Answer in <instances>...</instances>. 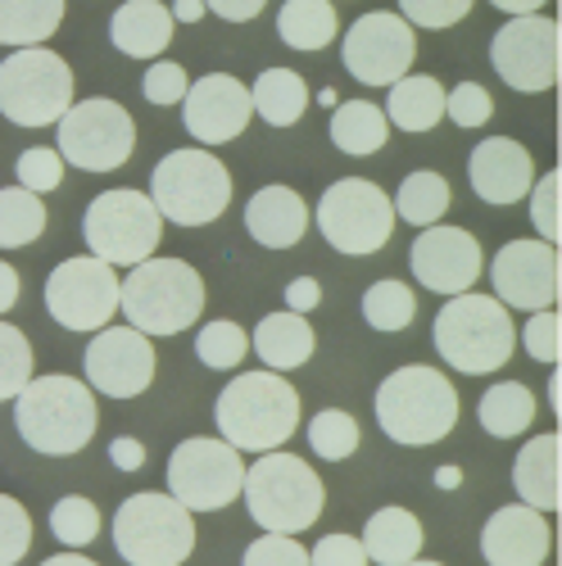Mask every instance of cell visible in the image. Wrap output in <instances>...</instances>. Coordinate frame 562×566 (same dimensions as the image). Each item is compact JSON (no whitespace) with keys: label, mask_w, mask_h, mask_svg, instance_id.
<instances>
[{"label":"cell","mask_w":562,"mask_h":566,"mask_svg":"<svg viewBox=\"0 0 562 566\" xmlns=\"http://www.w3.org/2000/svg\"><path fill=\"white\" fill-rule=\"evenodd\" d=\"M214 421L218 440L237 453H272L300 427V395L281 371H241L237 381L222 386Z\"/></svg>","instance_id":"obj_1"},{"label":"cell","mask_w":562,"mask_h":566,"mask_svg":"<svg viewBox=\"0 0 562 566\" xmlns=\"http://www.w3.org/2000/svg\"><path fill=\"white\" fill-rule=\"evenodd\" d=\"M14 427L41 458H73L101 427V408L77 376H32L14 395Z\"/></svg>","instance_id":"obj_2"},{"label":"cell","mask_w":562,"mask_h":566,"mask_svg":"<svg viewBox=\"0 0 562 566\" xmlns=\"http://www.w3.org/2000/svg\"><path fill=\"white\" fill-rule=\"evenodd\" d=\"M372 408H377L382 436L404 449H427V444L449 440V431L458 427V412H462L458 386L427 363L395 367L377 386V403Z\"/></svg>","instance_id":"obj_3"},{"label":"cell","mask_w":562,"mask_h":566,"mask_svg":"<svg viewBox=\"0 0 562 566\" xmlns=\"http://www.w3.org/2000/svg\"><path fill=\"white\" fill-rule=\"evenodd\" d=\"M118 313L140 336H177L205 313V276L186 259H146L118 276Z\"/></svg>","instance_id":"obj_4"},{"label":"cell","mask_w":562,"mask_h":566,"mask_svg":"<svg viewBox=\"0 0 562 566\" xmlns=\"http://www.w3.org/2000/svg\"><path fill=\"white\" fill-rule=\"evenodd\" d=\"M241 499L254 516V526L268 535H300L313 531L326 507V485L313 471V462L295 453H263L254 467H246Z\"/></svg>","instance_id":"obj_5"},{"label":"cell","mask_w":562,"mask_h":566,"mask_svg":"<svg viewBox=\"0 0 562 566\" xmlns=\"http://www.w3.org/2000/svg\"><path fill=\"white\" fill-rule=\"evenodd\" d=\"M436 354L462 371V376H490L512 358L518 345V326L512 313L495 300V295H454L440 313H436Z\"/></svg>","instance_id":"obj_6"},{"label":"cell","mask_w":562,"mask_h":566,"mask_svg":"<svg viewBox=\"0 0 562 566\" xmlns=\"http://www.w3.org/2000/svg\"><path fill=\"white\" fill-rule=\"evenodd\" d=\"M114 548L127 566H181L196 553V516L159 490L132 494L114 512Z\"/></svg>","instance_id":"obj_7"},{"label":"cell","mask_w":562,"mask_h":566,"mask_svg":"<svg viewBox=\"0 0 562 566\" xmlns=\"http://www.w3.org/2000/svg\"><path fill=\"white\" fill-rule=\"evenodd\" d=\"M150 205L173 227L218 222L231 205V172L209 150H168L150 172Z\"/></svg>","instance_id":"obj_8"},{"label":"cell","mask_w":562,"mask_h":566,"mask_svg":"<svg viewBox=\"0 0 562 566\" xmlns=\"http://www.w3.org/2000/svg\"><path fill=\"white\" fill-rule=\"evenodd\" d=\"M159 235H164L159 209L150 205V196L132 191V186L101 191L86 205V218H82V241H86L91 259L110 263L114 272L155 259Z\"/></svg>","instance_id":"obj_9"},{"label":"cell","mask_w":562,"mask_h":566,"mask_svg":"<svg viewBox=\"0 0 562 566\" xmlns=\"http://www.w3.org/2000/svg\"><path fill=\"white\" fill-rule=\"evenodd\" d=\"M73 105V69L45 51L28 45L0 60V114L14 127H55Z\"/></svg>","instance_id":"obj_10"},{"label":"cell","mask_w":562,"mask_h":566,"mask_svg":"<svg viewBox=\"0 0 562 566\" xmlns=\"http://www.w3.org/2000/svg\"><path fill=\"white\" fill-rule=\"evenodd\" d=\"M318 231L322 241L341 250V254H377L391 245V231H395V209H391V196L382 191L377 181L367 177H341L322 191L318 200Z\"/></svg>","instance_id":"obj_11"},{"label":"cell","mask_w":562,"mask_h":566,"mask_svg":"<svg viewBox=\"0 0 562 566\" xmlns=\"http://www.w3.org/2000/svg\"><path fill=\"white\" fill-rule=\"evenodd\" d=\"M241 481H246V462L241 453L209 440V436H191L181 440L168 458V499H177L186 512H222L241 499Z\"/></svg>","instance_id":"obj_12"},{"label":"cell","mask_w":562,"mask_h":566,"mask_svg":"<svg viewBox=\"0 0 562 566\" xmlns=\"http://www.w3.org/2000/svg\"><path fill=\"white\" fill-rule=\"evenodd\" d=\"M60 127V159L82 172H114L136 150V123L118 101H77L55 123Z\"/></svg>","instance_id":"obj_13"},{"label":"cell","mask_w":562,"mask_h":566,"mask_svg":"<svg viewBox=\"0 0 562 566\" xmlns=\"http://www.w3.org/2000/svg\"><path fill=\"white\" fill-rule=\"evenodd\" d=\"M490 64L495 73L522 91V96H540V91L558 86V69H562V32L553 19L544 14H522L495 32L490 41Z\"/></svg>","instance_id":"obj_14"},{"label":"cell","mask_w":562,"mask_h":566,"mask_svg":"<svg viewBox=\"0 0 562 566\" xmlns=\"http://www.w3.org/2000/svg\"><path fill=\"white\" fill-rule=\"evenodd\" d=\"M45 313L69 332H105L118 313V272L101 259H64L45 276Z\"/></svg>","instance_id":"obj_15"},{"label":"cell","mask_w":562,"mask_h":566,"mask_svg":"<svg viewBox=\"0 0 562 566\" xmlns=\"http://www.w3.org/2000/svg\"><path fill=\"white\" fill-rule=\"evenodd\" d=\"M417 55V36L399 14L372 10L363 19L350 23L345 41H341V60L350 69L354 82L363 86H395Z\"/></svg>","instance_id":"obj_16"},{"label":"cell","mask_w":562,"mask_h":566,"mask_svg":"<svg viewBox=\"0 0 562 566\" xmlns=\"http://www.w3.org/2000/svg\"><path fill=\"white\" fill-rule=\"evenodd\" d=\"M82 367H86L91 395L136 399L155 381V345H150V336L132 332V326H105V332L91 336Z\"/></svg>","instance_id":"obj_17"},{"label":"cell","mask_w":562,"mask_h":566,"mask_svg":"<svg viewBox=\"0 0 562 566\" xmlns=\"http://www.w3.org/2000/svg\"><path fill=\"white\" fill-rule=\"evenodd\" d=\"M408 268L422 281V291H436V295L454 300V295H467L481 281L486 254H481L472 231L436 222L427 231H417V241L408 250Z\"/></svg>","instance_id":"obj_18"},{"label":"cell","mask_w":562,"mask_h":566,"mask_svg":"<svg viewBox=\"0 0 562 566\" xmlns=\"http://www.w3.org/2000/svg\"><path fill=\"white\" fill-rule=\"evenodd\" d=\"M490 281H495V300L503 308L518 313H540L558 304L562 291V259L558 245L544 241H508L495 263H490Z\"/></svg>","instance_id":"obj_19"},{"label":"cell","mask_w":562,"mask_h":566,"mask_svg":"<svg viewBox=\"0 0 562 566\" xmlns=\"http://www.w3.org/2000/svg\"><path fill=\"white\" fill-rule=\"evenodd\" d=\"M250 118H254L250 86L231 73H205L181 96V123L200 146H227V140H237L250 127Z\"/></svg>","instance_id":"obj_20"},{"label":"cell","mask_w":562,"mask_h":566,"mask_svg":"<svg viewBox=\"0 0 562 566\" xmlns=\"http://www.w3.org/2000/svg\"><path fill=\"white\" fill-rule=\"evenodd\" d=\"M467 177H472L477 200H486L495 209L522 205L535 186V159L512 136H486L472 150V159H467Z\"/></svg>","instance_id":"obj_21"},{"label":"cell","mask_w":562,"mask_h":566,"mask_svg":"<svg viewBox=\"0 0 562 566\" xmlns=\"http://www.w3.org/2000/svg\"><path fill=\"white\" fill-rule=\"evenodd\" d=\"M549 553H553L549 516L527 503L495 507V516L481 526V557L490 566H544Z\"/></svg>","instance_id":"obj_22"},{"label":"cell","mask_w":562,"mask_h":566,"mask_svg":"<svg viewBox=\"0 0 562 566\" xmlns=\"http://www.w3.org/2000/svg\"><path fill=\"white\" fill-rule=\"evenodd\" d=\"M246 227L263 250H291L309 231V205L291 186H263L246 205Z\"/></svg>","instance_id":"obj_23"},{"label":"cell","mask_w":562,"mask_h":566,"mask_svg":"<svg viewBox=\"0 0 562 566\" xmlns=\"http://www.w3.org/2000/svg\"><path fill=\"white\" fill-rule=\"evenodd\" d=\"M512 490H518V499L535 512H558L562 503V444L553 431L544 436H531L522 444V453L512 458Z\"/></svg>","instance_id":"obj_24"},{"label":"cell","mask_w":562,"mask_h":566,"mask_svg":"<svg viewBox=\"0 0 562 566\" xmlns=\"http://www.w3.org/2000/svg\"><path fill=\"white\" fill-rule=\"evenodd\" d=\"M110 41L127 60H159L173 41V14L159 0H127L110 19Z\"/></svg>","instance_id":"obj_25"},{"label":"cell","mask_w":562,"mask_h":566,"mask_svg":"<svg viewBox=\"0 0 562 566\" xmlns=\"http://www.w3.org/2000/svg\"><path fill=\"white\" fill-rule=\"evenodd\" d=\"M250 349L268 363V371H295L313 358L318 349V336H313V326L309 317L300 313H268L259 326H254V336H250Z\"/></svg>","instance_id":"obj_26"},{"label":"cell","mask_w":562,"mask_h":566,"mask_svg":"<svg viewBox=\"0 0 562 566\" xmlns=\"http://www.w3.org/2000/svg\"><path fill=\"white\" fill-rule=\"evenodd\" d=\"M422 522L408 512V507H377L367 516V526H363V553L367 562H377V566H404L413 557H422Z\"/></svg>","instance_id":"obj_27"},{"label":"cell","mask_w":562,"mask_h":566,"mask_svg":"<svg viewBox=\"0 0 562 566\" xmlns=\"http://www.w3.org/2000/svg\"><path fill=\"white\" fill-rule=\"evenodd\" d=\"M386 123L399 132H431L445 123V86L431 73H404L386 96Z\"/></svg>","instance_id":"obj_28"},{"label":"cell","mask_w":562,"mask_h":566,"mask_svg":"<svg viewBox=\"0 0 562 566\" xmlns=\"http://www.w3.org/2000/svg\"><path fill=\"white\" fill-rule=\"evenodd\" d=\"M250 105L268 127H295L309 109V86L295 69H263L250 86Z\"/></svg>","instance_id":"obj_29"},{"label":"cell","mask_w":562,"mask_h":566,"mask_svg":"<svg viewBox=\"0 0 562 566\" xmlns=\"http://www.w3.org/2000/svg\"><path fill=\"white\" fill-rule=\"evenodd\" d=\"M332 146L341 155H354V159H367V155H377L386 146V136H391V123L386 114L372 105V101H341L332 109Z\"/></svg>","instance_id":"obj_30"},{"label":"cell","mask_w":562,"mask_h":566,"mask_svg":"<svg viewBox=\"0 0 562 566\" xmlns=\"http://www.w3.org/2000/svg\"><path fill=\"white\" fill-rule=\"evenodd\" d=\"M64 23V0H0V45H45Z\"/></svg>","instance_id":"obj_31"},{"label":"cell","mask_w":562,"mask_h":566,"mask_svg":"<svg viewBox=\"0 0 562 566\" xmlns=\"http://www.w3.org/2000/svg\"><path fill=\"white\" fill-rule=\"evenodd\" d=\"M277 32L291 51H322V45L336 41L341 19L332 0H287L277 14Z\"/></svg>","instance_id":"obj_32"},{"label":"cell","mask_w":562,"mask_h":566,"mask_svg":"<svg viewBox=\"0 0 562 566\" xmlns=\"http://www.w3.org/2000/svg\"><path fill=\"white\" fill-rule=\"evenodd\" d=\"M477 417L495 440H518V436L531 431V421H535V395L522 381H499L481 395Z\"/></svg>","instance_id":"obj_33"},{"label":"cell","mask_w":562,"mask_h":566,"mask_svg":"<svg viewBox=\"0 0 562 566\" xmlns=\"http://www.w3.org/2000/svg\"><path fill=\"white\" fill-rule=\"evenodd\" d=\"M391 209H395V218L413 222L417 231H427L449 209V181L440 172H408L404 186L395 191V200H391Z\"/></svg>","instance_id":"obj_34"},{"label":"cell","mask_w":562,"mask_h":566,"mask_svg":"<svg viewBox=\"0 0 562 566\" xmlns=\"http://www.w3.org/2000/svg\"><path fill=\"white\" fill-rule=\"evenodd\" d=\"M41 231H45L41 196L23 191V186H6L0 191V250H23L41 241Z\"/></svg>","instance_id":"obj_35"},{"label":"cell","mask_w":562,"mask_h":566,"mask_svg":"<svg viewBox=\"0 0 562 566\" xmlns=\"http://www.w3.org/2000/svg\"><path fill=\"white\" fill-rule=\"evenodd\" d=\"M413 313H417V300H413V291L404 286V281H372L367 286V295H363V322L372 326V332H404V326L413 322Z\"/></svg>","instance_id":"obj_36"},{"label":"cell","mask_w":562,"mask_h":566,"mask_svg":"<svg viewBox=\"0 0 562 566\" xmlns=\"http://www.w3.org/2000/svg\"><path fill=\"white\" fill-rule=\"evenodd\" d=\"M309 449L326 462H345L358 449V421L345 408H322L309 421Z\"/></svg>","instance_id":"obj_37"},{"label":"cell","mask_w":562,"mask_h":566,"mask_svg":"<svg viewBox=\"0 0 562 566\" xmlns=\"http://www.w3.org/2000/svg\"><path fill=\"white\" fill-rule=\"evenodd\" d=\"M250 354V336L241 332L237 322H205L196 336V358L214 371H231L241 367V358Z\"/></svg>","instance_id":"obj_38"},{"label":"cell","mask_w":562,"mask_h":566,"mask_svg":"<svg viewBox=\"0 0 562 566\" xmlns=\"http://www.w3.org/2000/svg\"><path fill=\"white\" fill-rule=\"evenodd\" d=\"M51 535L69 548H86L91 539L101 535V507L82 499V494H69L51 507Z\"/></svg>","instance_id":"obj_39"},{"label":"cell","mask_w":562,"mask_h":566,"mask_svg":"<svg viewBox=\"0 0 562 566\" xmlns=\"http://www.w3.org/2000/svg\"><path fill=\"white\" fill-rule=\"evenodd\" d=\"M32 381V345L19 326L0 322V403L14 399Z\"/></svg>","instance_id":"obj_40"},{"label":"cell","mask_w":562,"mask_h":566,"mask_svg":"<svg viewBox=\"0 0 562 566\" xmlns=\"http://www.w3.org/2000/svg\"><path fill=\"white\" fill-rule=\"evenodd\" d=\"M32 548V516L19 499L0 494V566H19Z\"/></svg>","instance_id":"obj_41"},{"label":"cell","mask_w":562,"mask_h":566,"mask_svg":"<svg viewBox=\"0 0 562 566\" xmlns=\"http://www.w3.org/2000/svg\"><path fill=\"white\" fill-rule=\"evenodd\" d=\"M495 114V101H490V91L481 82H458L454 91H445V118L454 127H486Z\"/></svg>","instance_id":"obj_42"},{"label":"cell","mask_w":562,"mask_h":566,"mask_svg":"<svg viewBox=\"0 0 562 566\" xmlns=\"http://www.w3.org/2000/svg\"><path fill=\"white\" fill-rule=\"evenodd\" d=\"M14 172H19V186H23V191L45 196V191H55V186L64 181V159H60L55 146H32V150L19 155Z\"/></svg>","instance_id":"obj_43"},{"label":"cell","mask_w":562,"mask_h":566,"mask_svg":"<svg viewBox=\"0 0 562 566\" xmlns=\"http://www.w3.org/2000/svg\"><path fill=\"white\" fill-rule=\"evenodd\" d=\"M558 186H562V177L549 168L544 177H535V186H531V227H535V235L544 245H558V235H562V227H558Z\"/></svg>","instance_id":"obj_44"},{"label":"cell","mask_w":562,"mask_h":566,"mask_svg":"<svg viewBox=\"0 0 562 566\" xmlns=\"http://www.w3.org/2000/svg\"><path fill=\"white\" fill-rule=\"evenodd\" d=\"M472 14V0H399V19L408 28H454Z\"/></svg>","instance_id":"obj_45"},{"label":"cell","mask_w":562,"mask_h":566,"mask_svg":"<svg viewBox=\"0 0 562 566\" xmlns=\"http://www.w3.org/2000/svg\"><path fill=\"white\" fill-rule=\"evenodd\" d=\"M518 340L527 345V354H531L535 363H549V367H553V363H558V354H562V322H558V313H553V308L531 313Z\"/></svg>","instance_id":"obj_46"},{"label":"cell","mask_w":562,"mask_h":566,"mask_svg":"<svg viewBox=\"0 0 562 566\" xmlns=\"http://www.w3.org/2000/svg\"><path fill=\"white\" fill-rule=\"evenodd\" d=\"M241 566H309V548L295 539V535H259Z\"/></svg>","instance_id":"obj_47"},{"label":"cell","mask_w":562,"mask_h":566,"mask_svg":"<svg viewBox=\"0 0 562 566\" xmlns=\"http://www.w3.org/2000/svg\"><path fill=\"white\" fill-rule=\"evenodd\" d=\"M186 86H191V77H186V69L173 64V60H155L146 69V82H140V91H146L150 105H181Z\"/></svg>","instance_id":"obj_48"},{"label":"cell","mask_w":562,"mask_h":566,"mask_svg":"<svg viewBox=\"0 0 562 566\" xmlns=\"http://www.w3.org/2000/svg\"><path fill=\"white\" fill-rule=\"evenodd\" d=\"M309 566H372V562H367V553H363V544L354 535H341L336 531V535H322L313 544Z\"/></svg>","instance_id":"obj_49"},{"label":"cell","mask_w":562,"mask_h":566,"mask_svg":"<svg viewBox=\"0 0 562 566\" xmlns=\"http://www.w3.org/2000/svg\"><path fill=\"white\" fill-rule=\"evenodd\" d=\"M318 304H322V286H318L313 276H295L291 286H287V308H291V313L309 317V313H313Z\"/></svg>","instance_id":"obj_50"},{"label":"cell","mask_w":562,"mask_h":566,"mask_svg":"<svg viewBox=\"0 0 562 566\" xmlns=\"http://www.w3.org/2000/svg\"><path fill=\"white\" fill-rule=\"evenodd\" d=\"M263 6L268 0H205V10H214L227 23H250V19L263 14Z\"/></svg>","instance_id":"obj_51"},{"label":"cell","mask_w":562,"mask_h":566,"mask_svg":"<svg viewBox=\"0 0 562 566\" xmlns=\"http://www.w3.org/2000/svg\"><path fill=\"white\" fill-rule=\"evenodd\" d=\"M110 458H114L118 471H140V467H146V444L132 440V436H118V440L110 444Z\"/></svg>","instance_id":"obj_52"},{"label":"cell","mask_w":562,"mask_h":566,"mask_svg":"<svg viewBox=\"0 0 562 566\" xmlns=\"http://www.w3.org/2000/svg\"><path fill=\"white\" fill-rule=\"evenodd\" d=\"M14 300H19V272L0 259V313H10Z\"/></svg>","instance_id":"obj_53"},{"label":"cell","mask_w":562,"mask_h":566,"mask_svg":"<svg viewBox=\"0 0 562 566\" xmlns=\"http://www.w3.org/2000/svg\"><path fill=\"white\" fill-rule=\"evenodd\" d=\"M495 10H503V14H512V19H522V14H540L549 0H490Z\"/></svg>","instance_id":"obj_54"},{"label":"cell","mask_w":562,"mask_h":566,"mask_svg":"<svg viewBox=\"0 0 562 566\" xmlns=\"http://www.w3.org/2000/svg\"><path fill=\"white\" fill-rule=\"evenodd\" d=\"M173 23H200L205 19V0H173Z\"/></svg>","instance_id":"obj_55"},{"label":"cell","mask_w":562,"mask_h":566,"mask_svg":"<svg viewBox=\"0 0 562 566\" xmlns=\"http://www.w3.org/2000/svg\"><path fill=\"white\" fill-rule=\"evenodd\" d=\"M41 566H101V562H91L82 553H55V557H45Z\"/></svg>","instance_id":"obj_56"},{"label":"cell","mask_w":562,"mask_h":566,"mask_svg":"<svg viewBox=\"0 0 562 566\" xmlns=\"http://www.w3.org/2000/svg\"><path fill=\"white\" fill-rule=\"evenodd\" d=\"M436 485H440V490L462 485V471H458V467H440V471H436Z\"/></svg>","instance_id":"obj_57"},{"label":"cell","mask_w":562,"mask_h":566,"mask_svg":"<svg viewBox=\"0 0 562 566\" xmlns=\"http://www.w3.org/2000/svg\"><path fill=\"white\" fill-rule=\"evenodd\" d=\"M549 408L562 412V376H558V371L549 376Z\"/></svg>","instance_id":"obj_58"},{"label":"cell","mask_w":562,"mask_h":566,"mask_svg":"<svg viewBox=\"0 0 562 566\" xmlns=\"http://www.w3.org/2000/svg\"><path fill=\"white\" fill-rule=\"evenodd\" d=\"M318 105H326V109H336V105H341V96H336V91H332V86H326V91H318Z\"/></svg>","instance_id":"obj_59"},{"label":"cell","mask_w":562,"mask_h":566,"mask_svg":"<svg viewBox=\"0 0 562 566\" xmlns=\"http://www.w3.org/2000/svg\"><path fill=\"white\" fill-rule=\"evenodd\" d=\"M404 566H445V562H427V557H413V562H404Z\"/></svg>","instance_id":"obj_60"}]
</instances>
